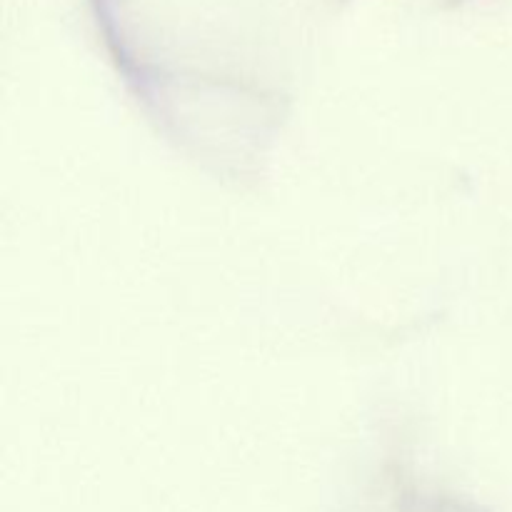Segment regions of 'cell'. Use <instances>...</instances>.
<instances>
[{
	"label": "cell",
	"mask_w": 512,
	"mask_h": 512,
	"mask_svg": "<svg viewBox=\"0 0 512 512\" xmlns=\"http://www.w3.org/2000/svg\"><path fill=\"white\" fill-rule=\"evenodd\" d=\"M448 3H450V5H455V3H460V0H448Z\"/></svg>",
	"instance_id": "cell-1"
}]
</instances>
